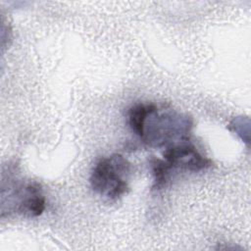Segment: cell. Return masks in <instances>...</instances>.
<instances>
[{"instance_id":"obj_1","label":"cell","mask_w":251,"mask_h":251,"mask_svg":"<svg viewBox=\"0 0 251 251\" xmlns=\"http://www.w3.org/2000/svg\"><path fill=\"white\" fill-rule=\"evenodd\" d=\"M192 126V120L172 111L158 110L151 103L150 110L144 120L140 139L149 146L161 147L176 142V139L187 138Z\"/></svg>"},{"instance_id":"obj_2","label":"cell","mask_w":251,"mask_h":251,"mask_svg":"<svg viewBox=\"0 0 251 251\" xmlns=\"http://www.w3.org/2000/svg\"><path fill=\"white\" fill-rule=\"evenodd\" d=\"M130 163L120 154L100 159L92 170L90 184L98 194L117 200L128 191Z\"/></svg>"},{"instance_id":"obj_3","label":"cell","mask_w":251,"mask_h":251,"mask_svg":"<svg viewBox=\"0 0 251 251\" xmlns=\"http://www.w3.org/2000/svg\"><path fill=\"white\" fill-rule=\"evenodd\" d=\"M8 203L14 205L12 212L26 217H38L45 210L46 200L37 182L13 181L8 182Z\"/></svg>"},{"instance_id":"obj_4","label":"cell","mask_w":251,"mask_h":251,"mask_svg":"<svg viewBox=\"0 0 251 251\" xmlns=\"http://www.w3.org/2000/svg\"><path fill=\"white\" fill-rule=\"evenodd\" d=\"M165 162L171 170L178 169L189 172H199L212 167L213 162L201 155L189 141L179 140L167 146L164 152Z\"/></svg>"},{"instance_id":"obj_5","label":"cell","mask_w":251,"mask_h":251,"mask_svg":"<svg viewBox=\"0 0 251 251\" xmlns=\"http://www.w3.org/2000/svg\"><path fill=\"white\" fill-rule=\"evenodd\" d=\"M150 166L154 177L153 189H162L164 186H166L170 178L172 170L169 167V165L165 162V160H160L158 158L151 159Z\"/></svg>"},{"instance_id":"obj_6","label":"cell","mask_w":251,"mask_h":251,"mask_svg":"<svg viewBox=\"0 0 251 251\" xmlns=\"http://www.w3.org/2000/svg\"><path fill=\"white\" fill-rule=\"evenodd\" d=\"M151 103H138L128 111V124L132 131L140 136L144 120L150 110Z\"/></svg>"}]
</instances>
